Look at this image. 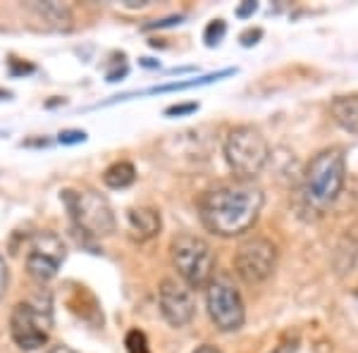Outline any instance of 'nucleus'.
<instances>
[{"label": "nucleus", "instance_id": "22", "mask_svg": "<svg viewBox=\"0 0 358 353\" xmlns=\"http://www.w3.org/2000/svg\"><path fill=\"white\" fill-rule=\"evenodd\" d=\"M34 65H29V62H22V60H10V74H13V77H20V74H31L34 72Z\"/></svg>", "mask_w": 358, "mask_h": 353}, {"label": "nucleus", "instance_id": "27", "mask_svg": "<svg viewBox=\"0 0 358 353\" xmlns=\"http://www.w3.org/2000/svg\"><path fill=\"white\" fill-rule=\"evenodd\" d=\"M48 353H77L74 349H69V346H65V344H60V346H53Z\"/></svg>", "mask_w": 358, "mask_h": 353}, {"label": "nucleus", "instance_id": "10", "mask_svg": "<svg viewBox=\"0 0 358 353\" xmlns=\"http://www.w3.org/2000/svg\"><path fill=\"white\" fill-rule=\"evenodd\" d=\"M158 305H160V315L172 327H187L196 315L194 291L182 280H175V277H165L160 282Z\"/></svg>", "mask_w": 358, "mask_h": 353}, {"label": "nucleus", "instance_id": "21", "mask_svg": "<svg viewBox=\"0 0 358 353\" xmlns=\"http://www.w3.org/2000/svg\"><path fill=\"white\" fill-rule=\"evenodd\" d=\"M8 282H10V268H8V260H5L3 251H0V298L8 291Z\"/></svg>", "mask_w": 358, "mask_h": 353}, {"label": "nucleus", "instance_id": "5", "mask_svg": "<svg viewBox=\"0 0 358 353\" xmlns=\"http://www.w3.org/2000/svg\"><path fill=\"white\" fill-rule=\"evenodd\" d=\"M50 327H53L50 294H38L34 298L20 301L10 312V337L22 351H36L48 344Z\"/></svg>", "mask_w": 358, "mask_h": 353}, {"label": "nucleus", "instance_id": "7", "mask_svg": "<svg viewBox=\"0 0 358 353\" xmlns=\"http://www.w3.org/2000/svg\"><path fill=\"white\" fill-rule=\"evenodd\" d=\"M206 308L220 332H239L246 322L244 298L227 280H213L206 287Z\"/></svg>", "mask_w": 358, "mask_h": 353}, {"label": "nucleus", "instance_id": "1", "mask_svg": "<svg viewBox=\"0 0 358 353\" xmlns=\"http://www.w3.org/2000/svg\"><path fill=\"white\" fill-rule=\"evenodd\" d=\"M265 203L256 179H227L208 187L199 199V217L203 227L222 239L241 236L253 229Z\"/></svg>", "mask_w": 358, "mask_h": 353}, {"label": "nucleus", "instance_id": "13", "mask_svg": "<svg viewBox=\"0 0 358 353\" xmlns=\"http://www.w3.org/2000/svg\"><path fill=\"white\" fill-rule=\"evenodd\" d=\"M27 8L55 29H65L67 31V29L72 27V10L62 3H29Z\"/></svg>", "mask_w": 358, "mask_h": 353}, {"label": "nucleus", "instance_id": "26", "mask_svg": "<svg viewBox=\"0 0 358 353\" xmlns=\"http://www.w3.org/2000/svg\"><path fill=\"white\" fill-rule=\"evenodd\" d=\"M148 5V0H124V8H143Z\"/></svg>", "mask_w": 358, "mask_h": 353}, {"label": "nucleus", "instance_id": "6", "mask_svg": "<svg viewBox=\"0 0 358 353\" xmlns=\"http://www.w3.org/2000/svg\"><path fill=\"white\" fill-rule=\"evenodd\" d=\"M172 265L189 289H206L215 280V253L203 236L179 234L170 244Z\"/></svg>", "mask_w": 358, "mask_h": 353}, {"label": "nucleus", "instance_id": "11", "mask_svg": "<svg viewBox=\"0 0 358 353\" xmlns=\"http://www.w3.org/2000/svg\"><path fill=\"white\" fill-rule=\"evenodd\" d=\"M127 227H129L131 239L143 244V241H151L160 234L163 219H160V212L155 210V208L138 206V208H129V210H127Z\"/></svg>", "mask_w": 358, "mask_h": 353}, {"label": "nucleus", "instance_id": "9", "mask_svg": "<svg viewBox=\"0 0 358 353\" xmlns=\"http://www.w3.org/2000/svg\"><path fill=\"white\" fill-rule=\"evenodd\" d=\"M67 258V246L55 231H36L29 241L27 270L36 282H50Z\"/></svg>", "mask_w": 358, "mask_h": 353}, {"label": "nucleus", "instance_id": "17", "mask_svg": "<svg viewBox=\"0 0 358 353\" xmlns=\"http://www.w3.org/2000/svg\"><path fill=\"white\" fill-rule=\"evenodd\" d=\"M224 34H227V22H224V20H213V22H208V27L203 31V41H206V45H210V48H213V45L222 43Z\"/></svg>", "mask_w": 358, "mask_h": 353}, {"label": "nucleus", "instance_id": "14", "mask_svg": "<svg viewBox=\"0 0 358 353\" xmlns=\"http://www.w3.org/2000/svg\"><path fill=\"white\" fill-rule=\"evenodd\" d=\"M134 182H136V167L131 165L129 160H117V163L106 167V172H103V184H106L108 189L122 191V189H129Z\"/></svg>", "mask_w": 358, "mask_h": 353}, {"label": "nucleus", "instance_id": "19", "mask_svg": "<svg viewBox=\"0 0 358 353\" xmlns=\"http://www.w3.org/2000/svg\"><path fill=\"white\" fill-rule=\"evenodd\" d=\"M199 110V103H175V106L165 108L167 117H182V115H192Z\"/></svg>", "mask_w": 358, "mask_h": 353}, {"label": "nucleus", "instance_id": "12", "mask_svg": "<svg viewBox=\"0 0 358 353\" xmlns=\"http://www.w3.org/2000/svg\"><path fill=\"white\" fill-rule=\"evenodd\" d=\"M330 113L344 131L358 136V96H337L330 106Z\"/></svg>", "mask_w": 358, "mask_h": 353}, {"label": "nucleus", "instance_id": "2", "mask_svg": "<svg viewBox=\"0 0 358 353\" xmlns=\"http://www.w3.org/2000/svg\"><path fill=\"white\" fill-rule=\"evenodd\" d=\"M346 179V158L344 150L332 146L322 148L310 158L306 165L303 182H301V199L306 210L310 212H325L334 201L339 199Z\"/></svg>", "mask_w": 358, "mask_h": 353}, {"label": "nucleus", "instance_id": "15", "mask_svg": "<svg viewBox=\"0 0 358 353\" xmlns=\"http://www.w3.org/2000/svg\"><path fill=\"white\" fill-rule=\"evenodd\" d=\"M229 74H234V69H220V72L206 74V77H199V79H187V82H167V84L153 86V89H146L141 96H151V94H170V91H187V89H196V86H203V84L217 82V79L229 77Z\"/></svg>", "mask_w": 358, "mask_h": 353}, {"label": "nucleus", "instance_id": "24", "mask_svg": "<svg viewBox=\"0 0 358 353\" xmlns=\"http://www.w3.org/2000/svg\"><path fill=\"white\" fill-rule=\"evenodd\" d=\"M258 10V3H253V0H246L241 8H236V17H248V15H253Z\"/></svg>", "mask_w": 358, "mask_h": 353}, {"label": "nucleus", "instance_id": "23", "mask_svg": "<svg viewBox=\"0 0 358 353\" xmlns=\"http://www.w3.org/2000/svg\"><path fill=\"white\" fill-rule=\"evenodd\" d=\"M261 36H263V29H248V31L241 34V43H244V45H256Z\"/></svg>", "mask_w": 358, "mask_h": 353}, {"label": "nucleus", "instance_id": "28", "mask_svg": "<svg viewBox=\"0 0 358 353\" xmlns=\"http://www.w3.org/2000/svg\"><path fill=\"white\" fill-rule=\"evenodd\" d=\"M138 62H141L143 67H158V62H155L153 57H141V60H138Z\"/></svg>", "mask_w": 358, "mask_h": 353}, {"label": "nucleus", "instance_id": "3", "mask_svg": "<svg viewBox=\"0 0 358 353\" xmlns=\"http://www.w3.org/2000/svg\"><path fill=\"white\" fill-rule=\"evenodd\" d=\"M60 201L67 208L74 229L91 239L110 236L117 227V217L106 196L94 189H65L60 191Z\"/></svg>", "mask_w": 358, "mask_h": 353}, {"label": "nucleus", "instance_id": "18", "mask_svg": "<svg viewBox=\"0 0 358 353\" xmlns=\"http://www.w3.org/2000/svg\"><path fill=\"white\" fill-rule=\"evenodd\" d=\"M84 141H86V131L82 129H62L57 134V143H62V146H77V143Z\"/></svg>", "mask_w": 358, "mask_h": 353}, {"label": "nucleus", "instance_id": "25", "mask_svg": "<svg viewBox=\"0 0 358 353\" xmlns=\"http://www.w3.org/2000/svg\"><path fill=\"white\" fill-rule=\"evenodd\" d=\"M192 353H222V351L213 344H203V346H199V349H194Z\"/></svg>", "mask_w": 358, "mask_h": 353}, {"label": "nucleus", "instance_id": "8", "mask_svg": "<svg viewBox=\"0 0 358 353\" xmlns=\"http://www.w3.org/2000/svg\"><path fill=\"white\" fill-rule=\"evenodd\" d=\"M277 268V246L265 236L241 241L234 253V270L246 284H261Z\"/></svg>", "mask_w": 358, "mask_h": 353}, {"label": "nucleus", "instance_id": "16", "mask_svg": "<svg viewBox=\"0 0 358 353\" xmlns=\"http://www.w3.org/2000/svg\"><path fill=\"white\" fill-rule=\"evenodd\" d=\"M124 349L127 353H151V346H148V339L141 329H129L124 337Z\"/></svg>", "mask_w": 358, "mask_h": 353}, {"label": "nucleus", "instance_id": "20", "mask_svg": "<svg viewBox=\"0 0 358 353\" xmlns=\"http://www.w3.org/2000/svg\"><path fill=\"white\" fill-rule=\"evenodd\" d=\"M184 15H172V17H165V20H155V22H148V24H143L146 31H151V29H163V27H175V24H182Z\"/></svg>", "mask_w": 358, "mask_h": 353}, {"label": "nucleus", "instance_id": "4", "mask_svg": "<svg viewBox=\"0 0 358 353\" xmlns=\"http://www.w3.org/2000/svg\"><path fill=\"white\" fill-rule=\"evenodd\" d=\"M222 153L229 170L239 179H256L270 160L268 138L253 124L232 127L222 141Z\"/></svg>", "mask_w": 358, "mask_h": 353}]
</instances>
